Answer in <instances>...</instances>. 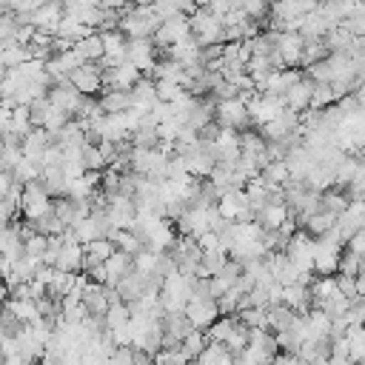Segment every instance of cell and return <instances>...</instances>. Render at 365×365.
I'll return each mask as SVG.
<instances>
[{
  "mask_svg": "<svg viewBox=\"0 0 365 365\" xmlns=\"http://www.w3.org/2000/svg\"><path fill=\"white\" fill-rule=\"evenodd\" d=\"M171 3H174V9H177V11L188 14V17H191V14L200 9V6H197V0H171Z\"/></svg>",
  "mask_w": 365,
  "mask_h": 365,
  "instance_id": "7dc6e473",
  "label": "cell"
},
{
  "mask_svg": "<svg viewBox=\"0 0 365 365\" xmlns=\"http://www.w3.org/2000/svg\"><path fill=\"white\" fill-rule=\"evenodd\" d=\"M182 94H185V88L177 86V83H157V97H160V103H177Z\"/></svg>",
  "mask_w": 365,
  "mask_h": 365,
  "instance_id": "b9f144b4",
  "label": "cell"
},
{
  "mask_svg": "<svg viewBox=\"0 0 365 365\" xmlns=\"http://www.w3.org/2000/svg\"><path fill=\"white\" fill-rule=\"evenodd\" d=\"M297 319V311H291L288 305H271L268 308V328L274 331V334H279V331H285V328H291V322Z\"/></svg>",
  "mask_w": 365,
  "mask_h": 365,
  "instance_id": "83f0119b",
  "label": "cell"
},
{
  "mask_svg": "<svg viewBox=\"0 0 365 365\" xmlns=\"http://www.w3.org/2000/svg\"><path fill=\"white\" fill-rule=\"evenodd\" d=\"M240 319L245 328L257 331V328H268V308H245L240 311Z\"/></svg>",
  "mask_w": 365,
  "mask_h": 365,
  "instance_id": "8d00e7d4",
  "label": "cell"
},
{
  "mask_svg": "<svg viewBox=\"0 0 365 365\" xmlns=\"http://www.w3.org/2000/svg\"><path fill=\"white\" fill-rule=\"evenodd\" d=\"M71 86L83 94V97H94V94H100L103 88H106V80H103V68L97 66V63H83L71 77Z\"/></svg>",
  "mask_w": 365,
  "mask_h": 365,
  "instance_id": "8fae6325",
  "label": "cell"
},
{
  "mask_svg": "<svg viewBox=\"0 0 365 365\" xmlns=\"http://www.w3.org/2000/svg\"><path fill=\"white\" fill-rule=\"evenodd\" d=\"M339 274H345V277H359V274H362V257L354 254V251H342Z\"/></svg>",
  "mask_w": 365,
  "mask_h": 365,
  "instance_id": "74e56055",
  "label": "cell"
},
{
  "mask_svg": "<svg viewBox=\"0 0 365 365\" xmlns=\"http://www.w3.org/2000/svg\"><path fill=\"white\" fill-rule=\"evenodd\" d=\"M157 262H160V254H154V251H140L134 257V268L143 271V274H148V277L157 274Z\"/></svg>",
  "mask_w": 365,
  "mask_h": 365,
  "instance_id": "f35d334b",
  "label": "cell"
},
{
  "mask_svg": "<svg viewBox=\"0 0 365 365\" xmlns=\"http://www.w3.org/2000/svg\"><path fill=\"white\" fill-rule=\"evenodd\" d=\"M131 3H134V0H103L100 6H103V9H114V11H125Z\"/></svg>",
  "mask_w": 365,
  "mask_h": 365,
  "instance_id": "c3c4849f",
  "label": "cell"
},
{
  "mask_svg": "<svg viewBox=\"0 0 365 365\" xmlns=\"http://www.w3.org/2000/svg\"><path fill=\"white\" fill-rule=\"evenodd\" d=\"M214 120H217L222 128H237V131L254 128L251 114H248V103H242L240 97H234V100H220Z\"/></svg>",
  "mask_w": 365,
  "mask_h": 365,
  "instance_id": "277c9868",
  "label": "cell"
},
{
  "mask_svg": "<svg viewBox=\"0 0 365 365\" xmlns=\"http://www.w3.org/2000/svg\"><path fill=\"white\" fill-rule=\"evenodd\" d=\"M100 106L106 114H125L128 108H134V97L131 91H123V88H106L100 94Z\"/></svg>",
  "mask_w": 365,
  "mask_h": 365,
  "instance_id": "ffe728a7",
  "label": "cell"
},
{
  "mask_svg": "<svg viewBox=\"0 0 365 365\" xmlns=\"http://www.w3.org/2000/svg\"><path fill=\"white\" fill-rule=\"evenodd\" d=\"M314 88H317V83L305 74L288 94H285V106L291 108V111H297V114H305L308 108H311V100H314Z\"/></svg>",
  "mask_w": 365,
  "mask_h": 365,
  "instance_id": "e0dca14e",
  "label": "cell"
},
{
  "mask_svg": "<svg viewBox=\"0 0 365 365\" xmlns=\"http://www.w3.org/2000/svg\"><path fill=\"white\" fill-rule=\"evenodd\" d=\"M191 34L197 37L200 46H214L225 43V26L211 9H197L191 14Z\"/></svg>",
  "mask_w": 365,
  "mask_h": 365,
  "instance_id": "3957f363",
  "label": "cell"
},
{
  "mask_svg": "<svg viewBox=\"0 0 365 365\" xmlns=\"http://www.w3.org/2000/svg\"><path fill=\"white\" fill-rule=\"evenodd\" d=\"M288 217H291V208H288L285 202H271V205H265V208L257 214V222H259L265 231H277V228L285 225Z\"/></svg>",
  "mask_w": 365,
  "mask_h": 365,
  "instance_id": "44dd1931",
  "label": "cell"
},
{
  "mask_svg": "<svg viewBox=\"0 0 365 365\" xmlns=\"http://www.w3.org/2000/svg\"><path fill=\"white\" fill-rule=\"evenodd\" d=\"M334 225H336V217H334V214H328V211H319V214H314L311 220H305V231H308L314 240L325 237Z\"/></svg>",
  "mask_w": 365,
  "mask_h": 365,
  "instance_id": "4dcf8cb0",
  "label": "cell"
},
{
  "mask_svg": "<svg viewBox=\"0 0 365 365\" xmlns=\"http://www.w3.org/2000/svg\"><path fill=\"white\" fill-rule=\"evenodd\" d=\"M114 245H117V251H123V254H128V257H137L140 251H145L143 240H140L134 231H117V234H114Z\"/></svg>",
  "mask_w": 365,
  "mask_h": 365,
  "instance_id": "d6a6232c",
  "label": "cell"
},
{
  "mask_svg": "<svg viewBox=\"0 0 365 365\" xmlns=\"http://www.w3.org/2000/svg\"><path fill=\"white\" fill-rule=\"evenodd\" d=\"M106 271H108V285L117 288L120 279H123L128 271H134V257H128V254H123V251H114V254L106 259Z\"/></svg>",
  "mask_w": 365,
  "mask_h": 365,
  "instance_id": "603a6c76",
  "label": "cell"
},
{
  "mask_svg": "<svg viewBox=\"0 0 365 365\" xmlns=\"http://www.w3.org/2000/svg\"><path fill=\"white\" fill-rule=\"evenodd\" d=\"M205 339H208V336H205V331H197V328H194V331L180 342V348L188 354V359H200V354L211 345V342H205Z\"/></svg>",
  "mask_w": 365,
  "mask_h": 365,
  "instance_id": "836d02e7",
  "label": "cell"
},
{
  "mask_svg": "<svg viewBox=\"0 0 365 365\" xmlns=\"http://www.w3.org/2000/svg\"><path fill=\"white\" fill-rule=\"evenodd\" d=\"M302 77H305V74H299L297 68H282V71H274V74L259 86V91H262V94H271V97H285Z\"/></svg>",
  "mask_w": 365,
  "mask_h": 365,
  "instance_id": "5bb4252c",
  "label": "cell"
},
{
  "mask_svg": "<svg viewBox=\"0 0 365 365\" xmlns=\"http://www.w3.org/2000/svg\"><path fill=\"white\" fill-rule=\"evenodd\" d=\"M348 205H351V197H348L345 191L331 188V191L322 194V211H328V214H334V217H342V214L348 211Z\"/></svg>",
  "mask_w": 365,
  "mask_h": 365,
  "instance_id": "f1b7e54d",
  "label": "cell"
},
{
  "mask_svg": "<svg viewBox=\"0 0 365 365\" xmlns=\"http://www.w3.org/2000/svg\"><path fill=\"white\" fill-rule=\"evenodd\" d=\"M331 317L322 308H314L305 314V342H325L331 339Z\"/></svg>",
  "mask_w": 365,
  "mask_h": 365,
  "instance_id": "2e32d148",
  "label": "cell"
},
{
  "mask_svg": "<svg viewBox=\"0 0 365 365\" xmlns=\"http://www.w3.org/2000/svg\"><path fill=\"white\" fill-rule=\"evenodd\" d=\"M48 100H51L60 111H66L68 117H77V111H80V106H83L86 97L71 86V80H66V83H54V86H51Z\"/></svg>",
  "mask_w": 365,
  "mask_h": 365,
  "instance_id": "4fadbf2b",
  "label": "cell"
},
{
  "mask_svg": "<svg viewBox=\"0 0 365 365\" xmlns=\"http://www.w3.org/2000/svg\"><path fill=\"white\" fill-rule=\"evenodd\" d=\"M197 6H200V9H211V6H214V0H197Z\"/></svg>",
  "mask_w": 365,
  "mask_h": 365,
  "instance_id": "681fc988",
  "label": "cell"
},
{
  "mask_svg": "<svg viewBox=\"0 0 365 365\" xmlns=\"http://www.w3.org/2000/svg\"><path fill=\"white\" fill-rule=\"evenodd\" d=\"M336 100H339V97H336V91H334V86H331V83H317V88H314V100H311V108L322 111V108L334 106Z\"/></svg>",
  "mask_w": 365,
  "mask_h": 365,
  "instance_id": "d590c367",
  "label": "cell"
},
{
  "mask_svg": "<svg viewBox=\"0 0 365 365\" xmlns=\"http://www.w3.org/2000/svg\"><path fill=\"white\" fill-rule=\"evenodd\" d=\"M120 177H123V171H117V168H106V171H103V185H100V191H103L106 197L120 194Z\"/></svg>",
  "mask_w": 365,
  "mask_h": 365,
  "instance_id": "60d3db41",
  "label": "cell"
},
{
  "mask_svg": "<svg viewBox=\"0 0 365 365\" xmlns=\"http://www.w3.org/2000/svg\"><path fill=\"white\" fill-rule=\"evenodd\" d=\"M54 145H57V140H54V134L48 128H34L29 137H23V154L29 160H34V163H40V157Z\"/></svg>",
  "mask_w": 365,
  "mask_h": 365,
  "instance_id": "ac0fdd59",
  "label": "cell"
},
{
  "mask_svg": "<svg viewBox=\"0 0 365 365\" xmlns=\"http://www.w3.org/2000/svg\"><path fill=\"white\" fill-rule=\"evenodd\" d=\"M348 251H354V254L365 257V228H362V231H356V234L351 237V242H348Z\"/></svg>",
  "mask_w": 365,
  "mask_h": 365,
  "instance_id": "bcb514c9",
  "label": "cell"
},
{
  "mask_svg": "<svg viewBox=\"0 0 365 365\" xmlns=\"http://www.w3.org/2000/svg\"><path fill=\"white\" fill-rule=\"evenodd\" d=\"M29 60H34L29 46H11V48H3V54H0V63H3L6 71H9V68H20V66H26Z\"/></svg>",
  "mask_w": 365,
  "mask_h": 365,
  "instance_id": "f546056e",
  "label": "cell"
},
{
  "mask_svg": "<svg viewBox=\"0 0 365 365\" xmlns=\"http://www.w3.org/2000/svg\"><path fill=\"white\" fill-rule=\"evenodd\" d=\"M185 317L191 319V325H194L197 331H208L222 314H220L217 299H191V302L185 305Z\"/></svg>",
  "mask_w": 365,
  "mask_h": 365,
  "instance_id": "7c38bea8",
  "label": "cell"
},
{
  "mask_svg": "<svg viewBox=\"0 0 365 365\" xmlns=\"http://www.w3.org/2000/svg\"><path fill=\"white\" fill-rule=\"evenodd\" d=\"M160 26H163V17L154 11V6H137V3H131L120 20V31H125L128 40L154 37L160 31Z\"/></svg>",
  "mask_w": 365,
  "mask_h": 365,
  "instance_id": "6da1fadb",
  "label": "cell"
},
{
  "mask_svg": "<svg viewBox=\"0 0 365 365\" xmlns=\"http://www.w3.org/2000/svg\"><path fill=\"white\" fill-rule=\"evenodd\" d=\"M197 242H200V248H202V251H222V248H220V234H217V231L202 234Z\"/></svg>",
  "mask_w": 365,
  "mask_h": 365,
  "instance_id": "f6af8a7d",
  "label": "cell"
},
{
  "mask_svg": "<svg viewBox=\"0 0 365 365\" xmlns=\"http://www.w3.org/2000/svg\"><path fill=\"white\" fill-rule=\"evenodd\" d=\"M185 37H191V17L188 14H174V17H168L163 26H160V31L154 34V43H157V48H171L174 43H182Z\"/></svg>",
  "mask_w": 365,
  "mask_h": 365,
  "instance_id": "52a82bcc",
  "label": "cell"
},
{
  "mask_svg": "<svg viewBox=\"0 0 365 365\" xmlns=\"http://www.w3.org/2000/svg\"><path fill=\"white\" fill-rule=\"evenodd\" d=\"M6 308H9L23 325H31V322L43 319V314H40V308H37L34 299H17V297H9V299H6Z\"/></svg>",
  "mask_w": 365,
  "mask_h": 365,
  "instance_id": "4316f807",
  "label": "cell"
},
{
  "mask_svg": "<svg viewBox=\"0 0 365 365\" xmlns=\"http://www.w3.org/2000/svg\"><path fill=\"white\" fill-rule=\"evenodd\" d=\"M74 51H77L86 63H100V60L106 57V48H103V37H100V31H94V34H88V37L77 40V43H74Z\"/></svg>",
  "mask_w": 365,
  "mask_h": 365,
  "instance_id": "d4e9b609",
  "label": "cell"
},
{
  "mask_svg": "<svg viewBox=\"0 0 365 365\" xmlns=\"http://www.w3.org/2000/svg\"><path fill=\"white\" fill-rule=\"evenodd\" d=\"M125 60L128 63H134L143 74H154V68H157V43H154V37H143V40H128V51H125Z\"/></svg>",
  "mask_w": 365,
  "mask_h": 365,
  "instance_id": "ba28073f",
  "label": "cell"
},
{
  "mask_svg": "<svg viewBox=\"0 0 365 365\" xmlns=\"http://www.w3.org/2000/svg\"><path fill=\"white\" fill-rule=\"evenodd\" d=\"M157 83H177V86H188V71H185V66L182 63H177V60H171V57H165V60H160L157 63V68H154V74H151Z\"/></svg>",
  "mask_w": 365,
  "mask_h": 365,
  "instance_id": "d6986e66",
  "label": "cell"
},
{
  "mask_svg": "<svg viewBox=\"0 0 365 365\" xmlns=\"http://www.w3.org/2000/svg\"><path fill=\"white\" fill-rule=\"evenodd\" d=\"M336 282H339V291L342 297H348L351 302L359 299V291H356V277H345V274H336Z\"/></svg>",
  "mask_w": 365,
  "mask_h": 365,
  "instance_id": "7bdbcfd3",
  "label": "cell"
},
{
  "mask_svg": "<svg viewBox=\"0 0 365 365\" xmlns=\"http://www.w3.org/2000/svg\"><path fill=\"white\" fill-rule=\"evenodd\" d=\"M103 0H63V6H66V14H80V11H86V9H97Z\"/></svg>",
  "mask_w": 365,
  "mask_h": 365,
  "instance_id": "ee69618b",
  "label": "cell"
},
{
  "mask_svg": "<svg viewBox=\"0 0 365 365\" xmlns=\"http://www.w3.org/2000/svg\"><path fill=\"white\" fill-rule=\"evenodd\" d=\"M299 271H314V254H317V240L308 234V231H297L291 240H288V245H285V251H282Z\"/></svg>",
  "mask_w": 365,
  "mask_h": 365,
  "instance_id": "5b68a950",
  "label": "cell"
},
{
  "mask_svg": "<svg viewBox=\"0 0 365 365\" xmlns=\"http://www.w3.org/2000/svg\"><path fill=\"white\" fill-rule=\"evenodd\" d=\"M86 248V259H83V268L86 271H91L94 265H103L114 251H117V245L111 242V240H94V242H88V245H83Z\"/></svg>",
  "mask_w": 365,
  "mask_h": 365,
  "instance_id": "7402d4cb",
  "label": "cell"
},
{
  "mask_svg": "<svg viewBox=\"0 0 365 365\" xmlns=\"http://www.w3.org/2000/svg\"><path fill=\"white\" fill-rule=\"evenodd\" d=\"M302 51H305V37L299 31H277V54L282 60V68L302 66Z\"/></svg>",
  "mask_w": 365,
  "mask_h": 365,
  "instance_id": "30bf717a",
  "label": "cell"
},
{
  "mask_svg": "<svg viewBox=\"0 0 365 365\" xmlns=\"http://www.w3.org/2000/svg\"><path fill=\"white\" fill-rule=\"evenodd\" d=\"M83 165H86V171H103V168H108V160H106V154H103V148L97 143H86L83 145Z\"/></svg>",
  "mask_w": 365,
  "mask_h": 365,
  "instance_id": "1f68e13d",
  "label": "cell"
},
{
  "mask_svg": "<svg viewBox=\"0 0 365 365\" xmlns=\"http://www.w3.org/2000/svg\"><path fill=\"white\" fill-rule=\"evenodd\" d=\"M26 254L43 259V257L48 254V237H46V234H31V237L26 240Z\"/></svg>",
  "mask_w": 365,
  "mask_h": 365,
  "instance_id": "ab89813d",
  "label": "cell"
},
{
  "mask_svg": "<svg viewBox=\"0 0 365 365\" xmlns=\"http://www.w3.org/2000/svg\"><path fill=\"white\" fill-rule=\"evenodd\" d=\"M217 208H220V214H222L225 220H231V222H237V217H240L242 211H248V208H251V200H248V191H245V188H231V191H225V194L220 197V202H217Z\"/></svg>",
  "mask_w": 365,
  "mask_h": 365,
  "instance_id": "9a60e30c",
  "label": "cell"
},
{
  "mask_svg": "<svg viewBox=\"0 0 365 365\" xmlns=\"http://www.w3.org/2000/svg\"><path fill=\"white\" fill-rule=\"evenodd\" d=\"M331 51H328V46H325V40H305V51H302V66L308 68V66H314V63H319V60H325Z\"/></svg>",
  "mask_w": 365,
  "mask_h": 365,
  "instance_id": "e575fe53",
  "label": "cell"
},
{
  "mask_svg": "<svg viewBox=\"0 0 365 365\" xmlns=\"http://www.w3.org/2000/svg\"><path fill=\"white\" fill-rule=\"evenodd\" d=\"M319 3H336V0H319Z\"/></svg>",
  "mask_w": 365,
  "mask_h": 365,
  "instance_id": "f907efd6",
  "label": "cell"
},
{
  "mask_svg": "<svg viewBox=\"0 0 365 365\" xmlns=\"http://www.w3.org/2000/svg\"><path fill=\"white\" fill-rule=\"evenodd\" d=\"M237 325H240V314H222V317L205 331V336H208V342L225 345V342L231 339V334L237 331Z\"/></svg>",
  "mask_w": 365,
  "mask_h": 365,
  "instance_id": "cb8c5ba5",
  "label": "cell"
},
{
  "mask_svg": "<svg viewBox=\"0 0 365 365\" xmlns=\"http://www.w3.org/2000/svg\"><path fill=\"white\" fill-rule=\"evenodd\" d=\"M228 259H231V254H225V251H205V254H202V262H200V268H197V277H202V279L220 277L222 268L228 265Z\"/></svg>",
  "mask_w": 365,
  "mask_h": 365,
  "instance_id": "484cf974",
  "label": "cell"
},
{
  "mask_svg": "<svg viewBox=\"0 0 365 365\" xmlns=\"http://www.w3.org/2000/svg\"><path fill=\"white\" fill-rule=\"evenodd\" d=\"M339 259H342V245L328 240V237H319L317 254H314V271L319 277H334L339 271Z\"/></svg>",
  "mask_w": 365,
  "mask_h": 365,
  "instance_id": "9c48e42d",
  "label": "cell"
},
{
  "mask_svg": "<svg viewBox=\"0 0 365 365\" xmlns=\"http://www.w3.org/2000/svg\"><path fill=\"white\" fill-rule=\"evenodd\" d=\"M51 211H54V197L46 191V185L40 180L26 182L23 185V197H20V214L29 222H34V220H40V217H46Z\"/></svg>",
  "mask_w": 365,
  "mask_h": 365,
  "instance_id": "7a4b0ae2",
  "label": "cell"
},
{
  "mask_svg": "<svg viewBox=\"0 0 365 365\" xmlns=\"http://www.w3.org/2000/svg\"><path fill=\"white\" fill-rule=\"evenodd\" d=\"M288 106H285V97H271V94H257L251 103H248V114H251V123L257 128L268 125L271 120H277L279 114H285Z\"/></svg>",
  "mask_w": 365,
  "mask_h": 365,
  "instance_id": "8992f818",
  "label": "cell"
}]
</instances>
